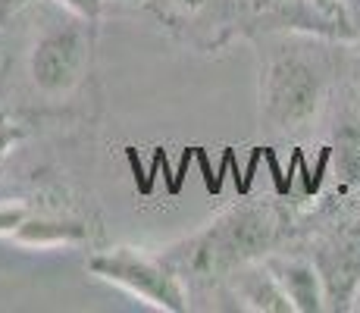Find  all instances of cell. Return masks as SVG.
<instances>
[{
  "mask_svg": "<svg viewBox=\"0 0 360 313\" xmlns=\"http://www.w3.org/2000/svg\"><path fill=\"white\" fill-rule=\"evenodd\" d=\"M269 235L273 226L260 210H235L232 217H223L217 226L191 238L185 250H176L169 260L179 273L213 276L219 269L251 263L269 245Z\"/></svg>",
  "mask_w": 360,
  "mask_h": 313,
  "instance_id": "2",
  "label": "cell"
},
{
  "mask_svg": "<svg viewBox=\"0 0 360 313\" xmlns=\"http://www.w3.org/2000/svg\"><path fill=\"white\" fill-rule=\"evenodd\" d=\"M120 4H141V0H120Z\"/></svg>",
  "mask_w": 360,
  "mask_h": 313,
  "instance_id": "12",
  "label": "cell"
},
{
  "mask_svg": "<svg viewBox=\"0 0 360 313\" xmlns=\"http://www.w3.org/2000/svg\"><path fill=\"white\" fill-rule=\"evenodd\" d=\"M94 276L120 285V288L131 291L135 298L154 304L160 310H185V291L179 285L176 269H169L163 260L148 254H135L129 248H116V250H103V254H94L88 260Z\"/></svg>",
  "mask_w": 360,
  "mask_h": 313,
  "instance_id": "4",
  "label": "cell"
},
{
  "mask_svg": "<svg viewBox=\"0 0 360 313\" xmlns=\"http://www.w3.org/2000/svg\"><path fill=\"white\" fill-rule=\"evenodd\" d=\"M266 267L273 269L276 282L282 285V291L295 304V310H304V313L323 310L326 291H323L320 269L310 260H301V257H269Z\"/></svg>",
  "mask_w": 360,
  "mask_h": 313,
  "instance_id": "5",
  "label": "cell"
},
{
  "mask_svg": "<svg viewBox=\"0 0 360 313\" xmlns=\"http://www.w3.org/2000/svg\"><path fill=\"white\" fill-rule=\"evenodd\" d=\"M57 4H63L69 13H75V16L98 19V16H101V6H103V0H57Z\"/></svg>",
  "mask_w": 360,
  "mask_h": 313,
  "instance_id": "10",
  "label": "cell"
},
{
  "mask_svg": "<svg viewBox=\"0 0 360 313\" xmlns=\"http://www.w3.org/2000/svg\"><path fill=\"white\" fill-rule=\"evenodd\" d=\"M323 103V75L304 53H273L260 72V113L282 132H301Z\"/></svg>",
  "mask_w": 360,
  "mask_h": 313,
  "instance_id": "1",
  "label": "cell"
},
{
  "mask_svg": "<svg viewBox=\"0 0 360 313\" xmlns=\"http://www.w3.org/2000/svg\"><path fill=\"white\" fill-rule=\"evenodd\" d=\"M22 138H25V125L10 122V120H0V157H4L10 148H16Z\"/></svg>",
  "mask_w": 360,
  "mask_h": 313,
  "instance_id": "9",
  "label": "cell"
},
{
  "mask_svg": "<svg viewBox=\"0 0 360 313\" xmlns=\"http://www.w3.org/2000/svg\"><path fill=\"white\" fill-rule=\"evenodd\" d=\"M320 279L326 301H351V295L360 285V248L357 245H342L332 248L320 257Z\"/></svg>",
  "mask_w": 360,
  "mask_h": 313,
  "instance_id": "7",
  "label": "cell"
},
{
  "mask_svg": "<svg viewBox=\"0 0 360 313\" xmlns=\"http://www.w3.org/2000/svg\"><path fill=\"white\" fill-rule=\"evenodd\" d=\"M13 241L29 248H63L82 245L88 238V226L75 219H51V217H25L10 232Z\"/></svg>",
  "mask_w": 360,
  "mask_h": 313,
  "instance_id": "8",
  "label": "cell"
},
{
  "mask_svg": "<svg viewBox=\"0 0 360 313\" xmlns=\"http://www.w3.org/2000/svg\"><path fill=\"white\" fill-rule=\"evenodd\" d=\"M91 19L72 16L47 25L29 53V75L41 94L63 97L82 85L91 66Z\"/></svg>",
  "mask_w": 360,
  "mask_h": 313,
  "instance_id": "3",
  "label": "cell"
},
{
  "mask_svg": "<svg viewBox=\"0 0 360 313\" xmlns=\"http://www.w3.org/2000/svg\"><path fill=\"white\" fill-rule=\"evenodd\" d=\"M235 295L245 301L248 310H269V313L295 310V304L288 301V295L276 282L273 269L266 263H260V267H248V263L238 267V273H235Z\"/></svg>",
  "mask_w": 360,
  "mask_h": 313,
  "instance_id": "6",
  "label": "cell"
},
{
  "mask_svg": "<svg viewBox=\"0 0 360 313\" xmlns=\"http://www.w3.org/2000/svg\"><path fill=\"white\" fill-rule=\"evenodd\" d=\"M169 4L182 6V10H200V6H207L210 0H169Z\"/></svg>",
  "mask_w": 360,
  "mask_h": 313,
  "instance_id": "11",
  "label": "cell"
}]
</instances>
